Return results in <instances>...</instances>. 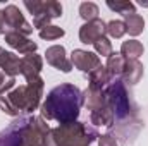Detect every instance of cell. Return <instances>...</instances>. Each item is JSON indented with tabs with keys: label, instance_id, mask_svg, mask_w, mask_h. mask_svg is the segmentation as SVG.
<instances>
[{
	"label": "cell",
	"instance_id": "cell-9",
	"mask_svg": "<svg viewBox=\"0 0 148 146\" xmlns=\"http://www.w3.org/2000/svg\"><path fill=\"white\" fill-rule=\"evenodd\" d=\"M45 57H47V62L55 67L57 71H62V72H71L73 71V64H71V59L67 57V52L62 45H53L50 48H47L45 52Z\"/></svg>",
	"mask_w": 148,
	"mask_h": 146
},
{
	"label": "cell",
	"instance_id": "cell-10",
	"mask_svg": "<svg viewBox=\"0 0 148 146\" xmlns=\"http://www.w3.org/2000/svg\"><path fill=\"white\" fill-rule=\"evenodd\" d=\"M5 43L14 48L16 52H19L21 55H29V53H36L38 45L35 41H31L28 36L17 33V31H10L5 35Z\"/></svg>",
	"mask_w": 148,
	"mask_h": 146
},
{
	"label": "cell",
	"instance_id": "cell-15",
	"mask_svg": "<svg viewBox=\"0 0 148 146\" xmlns=\"http://www.w3.org/2000/svg\"><path fill=\"white\" fill-rule=\"evenodd\" d=\"M90 120H91V124H95V126L112 127L114 122H115V117H114V112H112V108L109 107V103H105V105H102L100 108L90 112Z\"/></svg>",
	"mask_w": 148,
	"mask_h": 146
},
{
	"label": "cell",
	"instance_id": "cell-22",
	"mask_svg": "<svg viewBox=\"0 0 148 146\" xmlns=\"http://www.w3.org/2000/svg\"><path fill=\"white\" fill-rule=\"evenodd\" d=\"M64 35H66V31H64L62 28L55 26V24H50V26H47V28L40 29V38H41V40H47V41L59 40V38H62Z\"/></svg>",
	"mask_w": 148,
	"mask_h": 146
},
{
	"label": "cell",
	"instance_id": "cell-25",
	"mask_svg": "<svg viewBox=\"0 0 148 146\" xmlns=\"http://www.w3.org/2000/svg\"><path fill=\"white\" fill-rule=\"evenodd\" d=\"M43 10L47 12V16H50L52 19H57L62 16V5L55 0H47L43 2Z\"/></svg>",
	"mask_w": 148,
	"mask_h": 146
},
{
	"label": "cell",
	"instance_id": "cell-7",
	"mask_svg": "<svg viewBox=\"0 0 148 146\" xmlns=\"http://www.w3.org/2000/svg\"><path fill=\"white\" fill-rule=\"evenodd\" d=\"M105 35H107V23H103L102 19L84 23L79 28V41L84 45H93L97 40L103 38Z\"/></svg>",
	"mask_w": 148,
	"mask_h": 146
},
{
	"label": "cell",
	"instance_id": "cell-17",
	"mask_svg": "<svg viewBox=\"0 0 148 146\" xmlns=\"http://www.w3.org/2000/svg\"><path fill=\"white\" fill-rule=\"evenodd\" d=\"M145 48H143V43L138 41V40H127L122 43L121 46V55L126 59V60H138L141 55H143Z\"/></svg>",
	"mask_w": 148,
	"mask_h": 146
},
{
	"label": "cell",
	"instance_id": "cell-21",
	"mask_svg": "<svg viewBox=\"0 0 148 146\" xmlns=\"http://www.w3.org/2000/svg\"><path fill=\"white\" fill-rule=\"evenodd\" d=\"M98 14H100V9H98V5L93 3V2H83V3L79 5V16H81L86 23L98 19Z\"/></svg>",
	"mask_w": 148,
	"mask_h": 146
},
{
	"label": "cell",
	"instance_id": "cell-6",
	"mask_svg": "<svg viewBox=\"0 0 148 146\" xmlns=\"http://www.w3.org/2000/svg\"><path fill=\"white\" fill-rule=\"evenodd\" d=\"M43 89H45V81L40 76L26 79V98H28L26 113H33L38 107H41Z\"/></svg>",
	"mask_w": 148,
	"mask_h": 146
},
{
	"label": "cell",
	"instance_id": "cell-2",
	"mask_svg": "<svg viewBox=\"0 0 148 146\" xmlns=\"http://www.w3.org/2000/svg\"><path fill=\"white\" fill-rule=\"evenodd\" d=\"M98 138L100 134L93 126L76 120L50 129L47 146H91Z\"/></svg>",
	"mask_w": 148,
	"mask_h": 146
},
{
	"label": "cell",
	"instance_id": "cell-3",
	"mask_svg": "<svg viewBox=\"0 0 148 146\" xmlns=\"http://www.w3.org/2000/svg\"><path fill=\"white\" fill-rule=\"evenodd\" d=\"M105 98H107L109 107L114 112V117L119 120L127 119L131 112H134L131 95L127 93V88L121 79H114V83H110L105 88Z\"/></svg>",
	"mask_w": 148,
	"mask_h": 146
},
{
	"label": "cell",
	"instance_id": "cell-8",
	"mask_svg": "<svg viewBox=\"0 0 148 146\" xmlns=\"http://www.w3.org/2000/svg\"><path fill=\"white\" fill-rule=\"evenodd\" d=\"M71 64L81 72L90 74L93 69H97L100 65V57L93 52L77 48V50H73V53H71Z\"/></svg>",
	"mask_w": 148,
	"mask_h": 146
},
{
	"label": "cell",
	"instance_id": "cell-26",
	"mask_svg": "<svg viewBox=\"0 0 148 146\" xmlns=\"http://www.w3.org/2000/svg\"><path fill=\"white\" fill-rule=\"evenodd\" d=\"M14 88H16V77H10L7 74L0 72V96L5 95V93H9Z\"/></svg>",
	"mask_w": 148,
	"mask_h": 146
},
{
	"label": "cell",
	"instance_id": "cell-4",
	"mask_svg": "<svg viewBox=\"0 0 148 146\" xmlns=\"http://www.w3.org/2000/svg\"><path fill=\"white\" fill-rule=\"evenodd\" d=\"M50 138V127L47 120L40 117L28 119L23 129V145L24 146H47Z\"/></svg>",
	"mask_w": 148,
	"mask_h": 146
},
{
	"label": "cell",
	"instance_id": "cell-1",
	"mask_svg": "<svg viewBox=\"0 0 148 146\" xmlns=\"http://www.w3.org/2000/svg\"><path fill=\"white\" fill-rule=\"evenodd\" d=\"M83 107V91L71 83L55 86L41 103L40 112L47 120H57L60 126L76 122Z\"/></svg>",
	"mask_w": 148,
	"mask_h": 146
},
{
	"label": "cell",
	"instance_id": "cell-28",
	"mask_svg": "<svg viewBox=\"0 0 148 146\" xmlns=\"http://www.w3.org/2000/svg\"><path fill=\"white\" fill-rule=\"evenodd\" d=\"M7 33H10V29H9V24H7V19H5V12L3 10H0V35H7Z\"/></svg>",
	"mask_w": 148,
	"mask_h": 146
},
{
	"label": "cell",
	"instance_id": "cell-13",
	"mask_svg": "<svg viewBox=\"0 0 148 146\" xmlns=\"http://www.w3.org/2000/svg\"><path fill=\"white\" fill-rule=\"evenodd\" d=\"M41 69H43V59H41V55L29 53V55H24L21 59V74L26 79L40 76Z\"/></svg>",
	"mask_w": 148,
	"mask_h": 146
},
{
	"label": "cell",
	"instance_id": "cell-24",
	"mask_svg": "<svg viewBox=\"0 0 148 146\" xmlns=\"http://www.w3.org/2000/svg\"><path fill=\"white\" fill-rule=\"evenodd\" d=\"M93 46H95V52H97V55L109 57V55L112 53V41H110L107 36H103V38H100V40H97V41L93 43Z\"/></svg>",
	"mask_w": 148,
	"mask_h": 146
},
{
	"label": "cell",
	"instance_id": "cell-20",
	"mask_svg": "<svg viewBox=\"0 0 148 146\" xmlns=\"http://www.w3.org/2000/svg\"><path fill=\"white\" fill-rule=\"evenodd\" d=\"M107 7L117 14H122L124 17L129 14H136V5L129 0H107Z\"/></svg>",
	"mask_w": 148,
	"mask_h": 146
},
{
	"label": "cell",
	"instance_id": "cell-18",
	"mask_svg": "<svg viewBox=\"0 0 148 146\" xmlns=\"http://www.w3.org/2000/svg\"><path fill=\"white\" fill-rule=\"evenodd\" d=\"M124 64H126V59H124L121 53H117V52H112L110 55L107 57L105 69L109 71V74H110L112 79H115V77H121L122 69H124Z\"/></svg>",
	"mask_w": 148,
	"mask_h": 146
},
{
	"label": "cell",
	"instance_id": "cell-12",
	"mask_svg": "<svg viewBox=\"0 0 148 146\" xmlns=\"http://www.w3.org/2000/svg\"><path fill=\"white\" fill-rule=\"evenodd\" d=\"M0 69L3 74L16 77L17 74H21V59L14 52H7L0 46Z\"/></svg>",
	"mask_w": 148,
	"mask_h": 146
},
{
	"label": "cell",
	"instance_id": "cell-5",
	"mask_svg": "<svg viewBox=\"0 0 148 146\" xmlns=\"http://www.w3.org/2000/svg\"><path fill=\"white\" fill-rule=\"evenodd\" d=\"M3 12H5V19H7V24H9L10 31H17V33H21L24 36H29L33 33L35 28L24 19V16H23V12L19 10L17 5L10 3V5H7L3 9Z\"/></svg>",
	"mask_w": 148,
	"mask_h": 146
},
{
	"label": "cell",
	"instance_id": "cell-29",
	"mask_svg": "<svg viewBox=\"0 0 148 146\" xmlns=\"http://www.w3.org/2000/svg\"><path fill=\"white\" fill-rule=\"evenodd\" d=\"M23 146H24V145H23Z\"/></svg>",
	"mask_w": 148,
	"mask_h": 146
},
{
	"label": "cell",
	"instance_id": "cell-23",
	"mask_svg": "<svg viewBox=\"0 0 148 146\" xmlns=\"http://www.w3.org/2000/svg\"><path fill=\"white\" fill-rule=\"evenodd\" d=\"M107 35L110 38H115V40H119V38H122L126 35V24H124V21H109L107 23Z\"/></svg>",
	"mask_w": 148,
	"mask_h": 146
},
{
	"label": "cell",
	"instance_id": "cell-11",
	"mask_svg": "<svg viewBox=\"0 0 148 146\" xmlns=\"http://www.w3.org/2000/svg\"><path fill=\"white\" fill-rule=\"evenodd\" d=\"M143 72H145V67L140 60H126L122 74H121V81L126 86H134L141 81Z\"/></svg>",
	"mask_w": 148,
	"mask_h": 146
},
{
	"label": "cell",
	"instance_id": "cell-14",
	"mask_svg": "<svg viewBox=\"0 0 148 146\" xmlns=\"http://www.w3.org/2000/svg\"><path fill=\"white\" fill-rule=\"evenodd\" d=\"M105 103H107L105 89H97V88L88 86V88L83 91V107H86L90 112L100 108V107L105 105Z\"/></svg>",
	"mask_w": 148,
	"mask_h": 146
},
{
	"label": "cell",
	"instance_id": "cell-16",
	"mask_svg": "<svg viewBox=\"0 0 148 146\" xmlns=\"http://www.w3.org/2000/svg\"><path fill=\"white\" fill-rule=\"evenodd\" d=\"M88 77H90V86H91V88H97V89H105L112 81L109 71H107L105 65H102V64L88 74Z\"/></svg>",
	"mask_w": 148,
	"mask_h": 146
},
{
	"label": "cell",
	"instance_id": "cell-27",
	"mask_svg": "<svg viewBox=\"0 0 148 146\" xmlns=\"http://www.w3.org/2000/svg\"><path fill=\"white\" fill-rule=\"evenodd\" d=\"M98 146H117V139L112 134H102L98 138Z\"/></svg>",
	"mask_w": 148,
	"mask_h": 146
},
{
	"label": "cell",
	"instance_id": "cell-19",
	"mask_svg": "<svg viewBox=\"0 0 148 146\" xmlns=\"http://www.w3.org/2000/svg\"><path fill=\"white\" fill-rule=\"evenodd\" d=\"M124 24H126V33H129L131 36H138L145 29V19L140 14H129V16H126Z\"/></svg>",
	"mask_w": 148,
	"mask_h": 146
}]
</instances>
